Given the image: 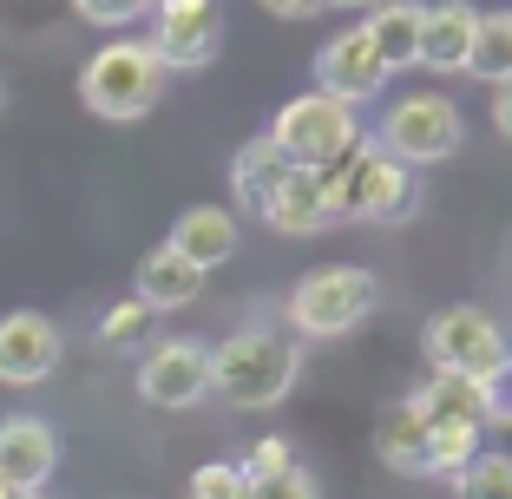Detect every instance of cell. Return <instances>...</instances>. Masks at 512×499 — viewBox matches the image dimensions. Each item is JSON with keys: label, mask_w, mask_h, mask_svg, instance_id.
Listing matches in <instances>:
<instances>
[{"label": "cell", "mask_w": 512, "mask_h": 499, "mask_svg": "<svg viewBox=\"0 0 512 499\" xmlns=\"http://www.w3.org/2000/svg\"><path fill=\"white\" fill-rule=\"evenodd\" d=\"M145 329H151V309H145V303L132 296V303H119V309H112L106 322H99V342H106V348H132V342H138Z\"/></svg>", "instance_id": "25"}, {"label": "cell", "mask_w": 512, "mask_h": 499, "mask_svg": "<svg viewBox=\"0 0 512 499\" xmlns=\"http://www.w3.org/2000/svg\"><path fill=\"white\" fill-rule=\"evenodd\" d=\"M60 467V440L53 427L33 421V414H14V421H0V486H14V493H40Z\"/></svg>", "instance_id": "12"}, {"label": "cell", "mask_w": 512, "mask_h": 499, "mask_svg": "<svg viewBox=\"0 0 512 499\" xmlns=\"http://www.w3.org/2000/svg\"><path fill=\"white\" fill-rule=\"evenodd\" d=\"M375 454L388 460L394 473H434V447H427V414L414 408V394L394 401L375 421Z\"/></svg>", "instance_id": "15"}, {"label": "cell", "mask_w": 512, "mask_h": 499, "mask_svg": "<svg viewBox=\"0 0 512 499\" xmlns=\"http://www.w3.org/2000/svg\"><path fill=\"white\" fill-rule=\"evenodd\" d=\"M493 125L512 138V79H506V86H493Z\"/></svg>", "instance_id": "31"}, {"label": "cell", "mask_w": 512, "mask_h": 499, "mask_svg": "<svg viewBox=\"0 0 512 499\" xmlns=\"http://www.w3.org/2000/svg\"><path fill=\"white\" fill-rule=\"evenodd\" d=\"M243 499H322V493H316V480H309L302 467H283V473H270V480H250Z\"/></svg>", "instance_id": "27"}, {"label": "cell", "mask_w": 512, "mask_h": 499, "mask_svg": "<svg viewBox=\"0 0 512 499\" xmlns=\"http://www.w3.org/2000/svg\"><path fill=\"white\" fill-rule=\"evenodd\" d=\"M283 467H296V460H289V440H256L250 447V460H243V480H270V473H283Z\"/></svg>", "instance_id": "29"}, {"label": "cell", "mask_w": 512, "mask_h": 499, "mask_svg": "<svg viewBox=\"0 0 512 499\" xmlns=\"http://www.w3.org/2000/svg\"><path fill=\"white\" fill-rule=\"evenodd\" d=\"M263 224L283 230V237H316V230H329L335 217H329V204H322L316 171H296V165H289V178L276 184V197L263 204Z\"/></svg>", "instance_id": "17"}, {"label": "cell", "mask_w": 512, "mask_h": 499, "mask_svg": "<svg viewBox=\"0 0 512 499\" xmlns=\"http://www.w3.org/2000/svg\"><path fill=\"white\" fill-rule=\"evenodd\" d=\"M302 348L276 329H237L230 342L211 348V394H224L230 408H276L296 388Z\"/></svg>", "instance_id": "1"}, {"label": "cell", "mask_w": 512, "mask_h": 499, "mask_svg": "<svg viewBox=\"0 0 512 499\" xmlns=\"http://www.w3.org/2000/svg\"><path fill=\"white\" fill-rule=\"evenodd\" d=\"M460 499H512V460L506 454H473L460 467Z\"/></svg>", "instance_id": "22"}, {"label": "cell", "mask_w": 512, "mask_h": 499, "mask_svg": "<svg viewBox=\"0 0 512 499\" xmlns=\"http://www.w3.org/2000/svg\"><path fill=\"white\" fill-rule=\"evenodd\" d=\"M421 355L434 362V375H493L506 355V335L486 309H440L421 329Z\"/></svg>", "instance_id": "6"}, {"label": "cell", "mask_w": 512, "mask_h": 499, "mask_svg": "<svg viewBox=\"0 0 512 499\" xmlns=\"http://www.w3.org/2000/svg\"><path fill=\"white\" fill-rule=\"evenodd\" d=\"M414 408L427 421H447V427H486V388L473 375H427V388L414 394Z\"/></svg>", "instance_id": "20"}, {"label": "cell", "mask_w": 512, "mask_h": 499, "mask_svg": "<svg viewBox=\"0 0 512 499\" xmlns=\"http://www.w3.org/2000/svg\"><path fill=\"white\" fill-rule=\"evenodd\" d=\"M381 303V283L355 263H329L309 270L289 289V329L296 335H348L355 322H368V309Z\"/></svg>", "instance_id": "5"}, {"label": "cell", "mask_w": 512, "mask_h": 499, "mask_svg": "<svg viewBox=\"0 0 512 499\" xmlns=\"http://www.w3.org/2000/svg\"><path fill=\"white\" fill-rule=\"evenodd\" d=\"M60 368V329L46 316H33V309H20V316H0V381L7 388H33V381H46Z\"/></svg>", "instance_id": "11"}, {"label": "cell", "mask_w": 512, "mask_h": 499, "mask_svg": "<svg viewBox=\"0 0 512 499\" xmlns=\"http://www.w3.org/2000/svg\"><path fill=\"white\" fill-rule=\"evenodd\" d=\"M486 388V427H512V355H499L493 375H480Z\"/></svg>", "instance_id": "26"}, {"label": "cell", "mask_w": 512, "mask_h": 499, "mask_svg": "<svg viewBox=\"0 0 512 499\" xmlns=\"http://www.w3.org/2000/svg\"><path fill=\"white\" fill-rule=\"evenodd\" d=\"M158 92H165V66H158V53L145 40L99 46L86 60V73H79V99L99 119H145L158 106Z\"/></svg>", "instance_id": "3"}, {"label": "cell", "mask_w": 512, "mask_h": 499, "mask_svg": "<svg viewBox=\"0 0 512 499\" xmlns=\"http://www.w3.org/2000/svg\"><path fill=\"white\" fill-rule=\"evenodd\" d=\"M467 73L486 79V86H506V79H512V14H480V27H473V53H467Z\"/></svg>", "instance_id": "21"}, {"label": "cell", "mask_w": 512, "mask_h": 499, "mask_svg": "<svg viewBox=\"0 0 512 499\" xmlns=\"http://www.w3.org/2000/svg\"><path fill=\"white\" fill-rule=\"evenodd\" d=\"M263 138H270L296 171H322V165H335L342 152L362 145V125H355V106H342L329 92H302V99H289V106L276 112V125Z\"/></svg>", "instance_id": "4"}, {"label": "cell", "mask_w": 512, "mask_h": 499, "mask_svg": "<svg viewBox=\"0 0 512 499\" xmlns=\"http://www.w3.org/2000/svg\"><path fill=\"white\" fill-rule=\"evenodd\" d=\"M79 20H92V27H125V20H138L151 7V0H73Z\"/></svg>", "instance_id": "28"}, {"label": "cell", "mask_w": 512, "mask_h": 499, "mask_svg": "<svg viewBox=\"0 0 512 499\" xmlns=\"http://www.w3.org/2000/svg\"><path fill=\"white\" fill-rule=\"evenodd\" d=\"M276 20H316L322 7H335V0H263Z\"/></svg>", "instance_id": "30"}, {"label": "cell", "mask_w": 512, "mask_h": 499, "mask_svg": "<svg viewBox=\"0 0 512 499\" xmlns=\"http://www.w3.org/2000/svg\"><path fill=\"white\" fill-rule=\"evenodd\" d=\"M473 27H480V7H467V0H440V7H427V14H421V53H414V66H434V73H467Z\"/></svg>", "instance_id": "13"}, {"label": "cell", "mask_w": 512, "mask_h": 499, "mask_svg": "<svg viewBox=\"0 0 512 499\" xmlns=\"http://www.w3.org/2000/svg\"><path fill=\"white\" fill-rule=\"evenodd\" d=\"M421 0H375V14H368V46H375V60L388 66V79L401 73V66H414V53H421Z\"/></svg>", "instance_id": "16"}, {"label": "cell", "mask_w": 512, "mask_h": 499, "mask_svg": "<svg viewBox=\"0 0 512 499\" xmlns=\"http://www.w3.org/2000/svg\"><path fill=\"white\" fill-rule=\"evenodd\" d=\"M138 394L151 408H197L211 394V348L178 335V342H158L138 362Z\"/></svg>", "instance_id": "9"}, {"label": "cell", "mask_w": 512, "mask_h": 499, "mask_svg": "<svg viewBox=\"0 0 512 499\" xmlns=\"http://www.w3.org/2000/svg\"><path fill=\"white\" fill-rule=\"evenodd\" d=\"M151 53L158 66H211L217 46H224V14H217V0H158V27H151Z\"/></svg>", "instance_id": "8"}, {"label": "cell", "mask_w": 512, "mask_h": 499, "mask_svg": "<svg viewBox=\"0 0 512 499\" xmlns=\"http://www.w3.org/2000/svg\"><path fill=\"white\" fill-rule=\"evenodd\" d=\"M250 493V480H243V467H230V460H211V467L191 473V499H243Z\"/></svg>", "instance_id": "24"}, {"label": "cell", "mask_w": 512, "mask_h": 499, "mask_svg": "<svg viewBox=\"0 0 512 499\" xmlns=\"http://www.w3.org/2000/svg\"><path fill=\"white\" fill-rule=\"evenodd\" d=\"M283 178H289V158L276 152L270 138H250V145L230 158V191H237V204H243V211H256V217H263V204L276 197V184H283Z\"/></svg>", "instance_id": "19"}, {"label": "cell", "mask_w": 512, "mask_h": 499, "mask_svg": "<svg viewBox=\"0 0 512 499\" xmlns=\"http://www.w3.org/2000/svg\"><path fill=\"white\" fill-rule=\"evenodd\" d=\"M381 145L401 165H440V158L460 152V112L440 99V92H414L381 119Z\"/></svg>", "instance_id": "7"}, {"label": "cell", "mask_w": 512, "mask_h": 499, "mask_svg": "<svg viewBox=\"0 0 512 499\" xmlns=\"http://www.w3.org/2000/svg\"><path fill=\"white\" fill-rule=\"evenodd\" d=\"M151 7H158V0H151Z\"/></svg>", "instance_id": "34"}, {"label": "cell", "mask_w": 512, "mask_h": 499, "mask_svg": "<svg viewBox=\"0 0 512 499\" xmlns=\"http://www.w3.org/2000/svg\"><path fill=\"white\" fill-rule=\"evenodd\" d=\"M427 447H434V473H453L480 454V427H447V421H427Z\"/></svg>", "instance_id": "23"}, {"label": "cell", "mask_w": 512, "mask_h": 499, "mask_svg": "<svg viewBox=\"0 0 512 499\" xmlns=\"http://www.w3.org/2000/svg\"><path fill=\"white\" fill-rule=\"evenodd\" d=\"M381 86H388V66L375 60V46H368L362 27L335 33V40L316 53V92H329V99H342V106H362V99H375Z\"/></svg>", "instance_id": "10"}, {"label": "cell", "mask_w": 512, "mask_h": 499, "mask_svg": "<svg viewBox=\"0 0 512 499\" xmlns=\"http://www.w3.org/2000/svg\"><path fill=\"white\" fill-rule=\"evenodd\" d=\"M197 296H204V270H191L171 243L138 263V303H145L151 316H158V309H184V303H197Z\"/></svg>", "instance_id": "18"}, {"label": "cell", "mask_w": 512, "mask_h": 499, "mask_svg": "<svg viewBox=\"0 0 512 499\" xmlns=\"http://www.w3.org/2000/svg\"><path fill=\"white\" fill-rule=\"evenodd\" d=\"M0 499H40V493H14V486H0Z\"/></svg>", "instance_id": "32"}, {"label": "cell", "mask_w": 512, "mask_h": 499, "mask_svg": "<svg viewBox=\"0 0 512 499\" xmlns=\"http://www.w3.org/2000/svg\"><path fill=\"white\" fill-rule=\"evenodd\" d=\"M171 250H178L191 270H204L211 276L217 263H230L237 257V217L230 211H217V204H197V211H184L178 224H171Z\"/></svg>", "instance_id": "14"}, {"label": "cell", "mask_w": 512, "mask_h": 499, "mask_svg": "<svg viewBox=\"0 0 512 499\" xmlns=\"http://www.w3.org/2000/svg\"><path fill=\"white\" fill-rule=\"evenodd\" d=\"M322 184V204H329V217H362V224H381V217H407L414 211V178H407L401 158L375 152V145H355V152H342L335 165L316 171Z\"/></svg>", "instance_id": "2"}, {"label": "cell", "mask_w": 512, "mask_h": 499, "mask_svg": "<svg viewBox=\"0 0 512 499\" xmlns=\"http://www.w3.org/2000/svg\"><path fill=\"white\" fill-rule=\"evenodd\" d=\"M342 7H368V0H342Z\"/></svg>", "instance_id": "33"}]
</instances>
